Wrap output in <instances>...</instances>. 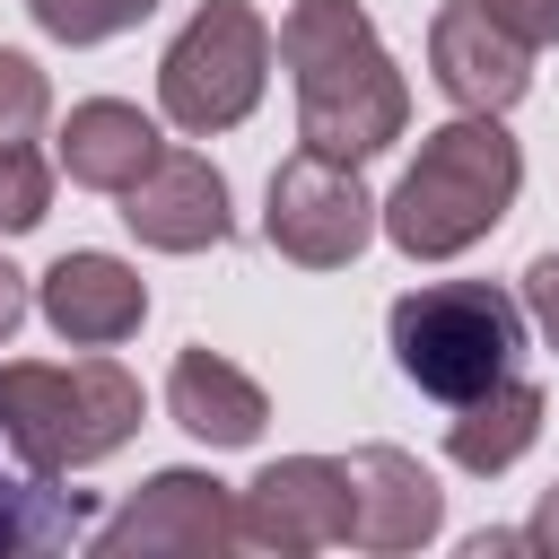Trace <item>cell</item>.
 Returning a JSON list of instances; mask_svg holds the SVG:
<instances>
[{
	"instance_id": "ba28073f",
	"label": "cell",
	"mask_w": 559,
	"mask_h": 559,
	"mask_svg": "<svg viewBox=\"0 0 559 559\" xmlns=\"http://www.w3.org/2000/svg\"><path fill=\"white\" fill-rule=\"evenodd\" d=\"M236 542L271 559L341 550L349 542V463L341 454H280L236 489Z\"/></svg>"
},
{
	"instance_id": "d6986e66",
	"label": "cell",
	"mask_w": 559,
	"mask_h": 559,
	"mask_svg": "<svg viewBox=\"0 0 559 559\" xmlns=\"http://www.w3.org/2000/svg\"><path fill=\"white\" fill-rule=\"evenodd\" d=\"M44 114H52V79H44V61H26V52L0 44V140H35Z\"/></svg>"
},
{
	"instance_id": "4fadbf2b",
	"label": "cell",
	"mask_w": 559,
	"mask_h": 559,
	"mask_svg": "<svg viewBox=\"0 0 559 559\" xmlns=\"http://www.w3.org/2000/svg\"><path fill=\"white\" fill-rule=\"evenodd\" d=\"M166 419L192 437V445H210V454H236V445H253L262 428H271V393L236 367V358H218V349H175V367H166Z\"/></svg>"
},
{
	"instance_id": "e0dca14e",
	"label": "cell",
	"mask_w": 559,
	"mask_h": 559,
	"mask_svg": "<svg viewBox=\"0 0 559 559\" xmlns=\"http://www.w3.org/2000/svg\"><path fill=\"white\" fill-rule=\"evenodd\" d=\"M44 210H52V157L35 140H0V236L44 227Z\"/></svg>"
},
{
	"instance_id": "5b68a950",
	"label": "cell",
	"mask_w": 559,
	"mask_h": 559,
	"mask_svg": "<svg viewBox=\"0 0 559 559\" xmlns=\"http://www.w3.org/2000/svg\"><path fill=\"white\" fill-rule=\"evenodd\" d=\"M271 52H280V35L253 0H201L183 17V35L157 52V114L183 140L236 131L271 87Z\"/></svg>"
},
{
	"instance_id": "ac0fdd59",
	"label": "cell",
	"mask_w": 559,
	"mask_h": 559,
	"mask_svg": "<svg viewBox=\"0 0 559 559\" xmlns=\"http://www.w3.org/2000/svg\"><path fill=\"white\" fill-rule=\"evenodd\" d=\"M35 9V26L52 35V44H114V35H131L157 0H26Z\"/></svg>"
},
{
	"instance_id": "7c38bea8",
	"label": "cell",
	"mask_w": 559,
	"mask_h": 559,
	"mask_svg": "<svg viewBox=\"0 0 559 559\" xmlns=\"http://www.w3.org/2000/svg\"><path fill=\"white\" fill-rule=\"evenodd\" d=\"M35 314L70 341V349H114L148 323V280L122 253H61L35 280Z\"/></svg>"
},
{
	"instance_id": "3957f363",
	"label": "cell",
	"mask_w": 559,
	"mask_h": 559,
	"mask_svg": "<svg viewBox=\"0 0 559 559\" xmlns=\"http://www.w3.org/2000/svg\"><path fill=\"white\" fill-rule=\"evenodd\" d=\"M0 419L26 463L44 472H87L140 437V376L114 349L87 358H0Z\"/></svg>"
},
{
	"instance_id": "ffe728a7",
	"label": "cell",
	"mask_w": 559,
	"mask_h": 559,
	"mask_svg": "<svg viewBox=\"0 0 559 559\" xmlns=\"http://www.w3.org/2000/svg\"><path fill=\"white\" fill-rule=\"evenodd\" d=\"M524 323L559 349V253H533V271H524Z\"/></svg>"
},
{
	"instance_id": "5bb4252c",
	"label": "cell",
	"mask_w": 559,
	"mask_h": 559,
	"mask_svg": "<svg viewBox=\"0 0 559 559\" xmlns=\"http://www.w3.org/2000/svg\"><path fill=\"white\" fill-rule=\"evenodd\" d=\"M157 122L140 114V105H122V96H87V105H70V122H61V148H52V166L70 175V183H87V192H131L148 166H157Z\"/></svg>"
},
{
	"instance_id": "9a60e30c",
	"label": "cell",
	"mask_w": 559,
	"mask_h": 559,
	"mask_svg": "<svg viewBox=\"0 0 559 559\" xmlns=\"http://www.w3.org/2000/svg\"><path fill=\"white\" fill-rule=\"evenodd\" d=\"M533 437H542V384H524V376L480 384V393L454 402V419H445V454H454V472H472V480H498L507 463H524Z\"/></svg>"
},
{
	"instance_id": "6da1fadb",
	"label": "cell",
	"mask_w": 559,
	"mask_h": 559,
	"mask_svg": "<svg viewBox=\"0 0 559 559\" xmlns=\"http://www.w3.org/2000/svg\"><path fill=\"white\" fill-rule=\"evenodd\" d=\"M280 61L297 87V140L306 148L367 166L411 131V79L393 70V52L358 0H288Z\"/></svg>"
},
{
	"instance_id": "8992f818",
	"label": "cell",
	"mask_w": 559,
	"mask_h": 559,
	"mask_svg": "<svg viewBox=\"0 0 559 559\" xmlns=\"http://www.w3.org/2000/svg\"><path fill=\"white\" fill-rule=\"evenodd\" d=\"M376 227H384V201L358 183V166H341L323 148H297V157L271 166L262 236H271L280 262H297V271H349Z\"/></svg>"
},
{
	"instance_id": "52a82bcc",
	"label": "cell",
	"mask_w": 559,
	"mask_h": 559,
	"mask_svg": "<svg viewBox=\"0 0 559 559\" xmlns=\"http://www.w3.org/2000/svg\"><path fill=\"white\" fill-rule=\"evenodd\" d=\"M87 542L105 559H218V550H236V489L192 463L148 472Z\"/></svg>"
},
{
	"instance_id": "603a6c76",
	"label": "cell",
	"mask_w": 559,
	"mask_h": 559,
	"mask_svg": "<svg viewBox=\"0 0 559 559\" xmlns=\"http://www.w3.org/2000/svg\"><path fill=\"white\" fill-rule=\"evenodd\" d=\"M26 306H35V297H26V271H17L9 253H0V349L17 341V323H26Z\"/></svg>"
},
{
	"instance_id": "277c9868",
	"label": "cell",
	"mask_w": 559,
	"mask_h": 559,
	"mask_svg": "<svg viewBox=\"0 0 559 559\" xmlns=\"http://www.w3.org/2000/svg\"><path fill=\"white\" fill-rule=\"evenodd\" d=\"M384 341H393V367H402L419 393H437V402H472L480 384L515 376V349H524V297H507L498 280H428V288L393 297Z\"/></svg>"
},
{
	"instance_id": "8fae6325",
	"label": "cell",
	"mask_w": 559,
	"mask_h": 559,
	"mask_svg": "<svg viewBox=\"0 0 559 559\" xmlns=\"http://www.w3.org/2000/svg\"><path fill=\"white\" fill-rule=\"evenodd\" d=\"M122 227L148 253H210V245H227V227H236L227 175L201 148H157V166L122 192Z\"/></svg>"
},
{
	"instance_id": "7a4b0ae2",
	"label": "cell",
	"mask_w": 559,
	"mask_h": 559,
	"mask_svg": "<svg viewBox=\"0 0 559 559\" xmlns=\"http://www.w3.org/2000/svg\"><path fill=\"white\" fill-rule=\"evenodd\" d=\"M524 192V148L498 114H454L419 140L402 183L384 192V236L411 262H454L472 253Z\"/></svg>"
},
{
	"instance_id": "30bf717a",
	"label": "cell",
	"mask_w": 559,
	"mask_h": 559,
	"mask_svg": "<svg viewBox=\"0 0 559 559\" xmlns=\"http://www.w3.org/2000/svg\"><path fill=\"white\" fill-rule=\"evenodd\" d=\"M349 550L367 559H402V550H428L437 524H445V489L419 454L402 445H349Z\"/></svg>"
},
{
	"instance_id": "9c48e42d",
	"label": "cell",
	"mask_w": 559,
	"mask_h": 559,
	"mask_svg": "<svg viewBox=\"0 0 559 559\" xmlns=\"http://www.w3.org/2000/svg\"><path fill=\"white\" fill-rule=\"evenodd\" d=\"M428 79L454 114H507L533 87V44L489 17V0H445L428 17Z\"/></svg>"
},
{
	"instance_id": "44dd1931",
	"label": "cell",
	"mask_w": 559,
	"mask_h": 559,
	"mask_svg": "<svg viewBox=\"0 0 559 559\" xmlns=\"http://www.w3.org/2000/svg\"><path fill=\"white\" fill-rule=\"evenodd\" d=\"M489 17H498L507 35H524L533 52H550V44H559V0H489Z\"/></svg>"
},
{
	"instance_id": "2e32d148",
	"label": "cell",
	"mask_w": 559,
	"mask_h": 559,
	"mask_svg": "<svg viewBox=\"0 0 559 559\" xmlns=\"http://www.w3.org/2000/svg\"><path fill=\"white\" fill-rule=\"evenodd\" d=\"M61 542H87V498L61 489V472L26 463L9 419H0V559L9 550H61Z\"/></svg>"
},
{
	"instance_id": "7402d4cb",
	"label": "cell",
	"mask_w": 559,
	"mask_h": 559,
	"mask_svg": "<svg viewBox=\"0 0 559 559\" xmlns=\"http://www.w3.org/2000/svg\"><path fill=\"white\" fill-rule=\"evenodd\" d=\"M524 550H542V559H559V480L533 498V515H524Z\"/></svg>"
}]
</instances>
